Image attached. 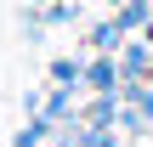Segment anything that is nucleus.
Returning a JSON list of instances; mask_svg holds the SVG:
<instances>
[{"instance_id": "1", "label": "nucleus", "mask_w": 153, "mask_h": 147, "mask_svg": "<svg viewBox=\"0 0 153 147\" xmlns=\"http://www.w3.org/2000/svg\"><path fill=\"white\" fill-rule=\"evenodd\" d=\"M91 85H97V91H114V68L97 62V68H91Z\"/></svg>"}]
</instances>
